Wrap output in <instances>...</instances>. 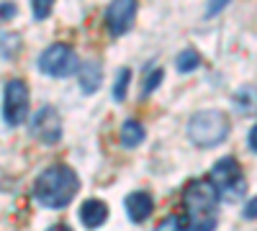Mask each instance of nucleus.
Returning a JSON list of instances; mask_svg holds the SVG:
<instances>
[{"label": "nucleus", "mask_w": 257, "mask_h": 231, "mask_svg": "<svg viewBox=\"0 0 257 231\" xmlns=\"http://www.w3.org/2000/svg\"><path fill=\"white\" fill-rule=\"evenodd\" d=\"M77 187H80V177L72 167L67 164H52L41 172L34 182V198L44 205V208H64L70 205L72 198L77 195Z\"/></svg>", "instance_id": "nucleus-1"}, {"label": "nucleus", "mask_w": 257, "mask_h": 231, "mask_svg": "<svg viewBox=\"0 0 257 231\" xmlns=\"http://www.w3.org/2000/svg\"><path fill=\"white\" fill-rule=\"evenodd\" d=\"M183 203H185V221L190 231L216 226L219 195L213 190L211 180H190L183 193Z\"/></svg>", "instance_id": "nucleus-2"}, {"label": "nucleus", "mask_w": 257, "mask_h": 231, "mask_svg": "<svg viewBox=\"0 0 257 231\" xmlns=\"http://www.w3.org/2000/svg\"><path fill=\"white\" fill-rule=\"evenodd\" d=\"M226 136H229V118L216 108L198 111L188 121V139L201 149L219 146L221 141H226Z\"/></svg>", "instance_id": "nucleus-3"}, {"label": "nucleus", "mask_w": 257, "mask_h": 231, "mask_svg": "<svg viewBox=\"0 0 257 231\" xmlns=\"http://www.w3.org/2000/svg\"><path fill=\"white\" fill-rule=\"evenodd\" d=\"M208 180L213 185V190H216L219 200L234 203L247 193V177H244L239 162L234 157H221L216 164H213Z\"/></svg>", "instance_id": "nucleus-4"}, {"label": "nucleus", "mask_w": 257, "mask_h": 231, "mask_svg": "<svg viewBox=\"0 0 257 231\" xmlns=\"http://www.w3.org/2000/svg\"><path fill=\"white\" fill-rule=\"evenodd\" d=\"M39 70L49 77H70L80 70V59L72 47L67 44H52L41 52L39 57Z\"/></svg>", "instance_id": "nucleus-5"}, {"label": "nucleus", "mask_w": 257, "mask_h": 231, "mask_svg": "<svg viewBox=\"0 0 257 231\" xmlns=\"http://www.w3.org/2000/svg\"><path fill=\"white\" fill-rule=\"evenodd\" d=\"M29 116V88L24 80H11L3 93V118L8 126H21Z\"/></svg>", "instance_id": "nucleus-6"}, {"label": "nucleus", "mask_w": 257, "mask_h": 231, "mask_svg": "<svg viewBox=\"0 0 257 231\" xmlns=\"http://www.w3.org/2000/svg\"><path fill=\"white\" fill-rule=\"evenodd\" d=\"M31 136L44 141V144H57L62 139V118L54 106H41L31 121Z\"/></svg>", "instance_id": "nucleus-7"}, {"label": "nucleus", "mask_w": 257, "mask_h": 231, "mask_svg": "<svg viewBox=\"0 0 257 231\" xmlns=\"http://www.w3.org/2000/svg\"><path fill=\"white\" fill-rule=\"evenodd\" d=\"M137 18V0H113L105 8V26H108L111 36H123L134 26Z\"/></svg>", "instance_id": "nucleus-8"}, {"label": "nucleus", "mask_w": 257, "mask_h": 231, "mask_svg": "<svg viewBox=\"0 0 257 231\" xmlns=\"http://www.w3.org/2000/svg\"><path fill=\"white\" fill-rule=\"evenodd\" d=\"M123 205H126L128 218H132L134 223H144L149 216H152V211H155V200H152V195L144 193V190L128 193L126 200H123Z\"/></svg>", "instance_id": "nucleus-9"}, {"label": "nucleus", "mask_w": 257, "mask_h": 231, "mask_svg": "<svg viewBox=\"0 0 257 231\" xmlns=\"http://www.w3.org/2000/svg\"><path fill=\"white\" fill-rule=\"evenodd\" d=\"M105 218H108V205L103 200L90 198L80 205V221H82L85 228H98V226L105 223Z\"/></svg>", "instance_id": "nucleus-10"}, {"label": "nucleus", "mask_w": 257, "mask_h": 231, "mask_svg": "<svg viewBox=\"0 0 257 231\" xmlns=\"http://www.w3.org/2000/svg\"><path fill=\"white\" fill-rule=\"evenodd\" d=\"M103 82V70L95 59L85 62V65H80V90L85 95H93Z\"/></svg>", "instance_id": "nucleus-11"}, {"label": "nucleus", "mask_w": 257, "mask_h": 231, "mask_svg": "<svg viewBox=\"0 0 257 231\" xmlns=\"http://www.w3.org/2000/svg\"><path fill=\"white\" fill-rule=\"evenodd\" d=\"M234 111L239 116H257V85H244L231 98Z\"/></svg>", "instance_id": "nucleus-12"}, {"label": "nucleus", "mask_w": 257, "mask_h": 231, "mask_svg": "<svg viewBox=\"0 0 257 231\" xmlns=\"http://www.w3.org/2000/svg\"><path fill=\"white\" fill-rule=\"evenodd\" d=\"M142 141H144V126L139 121H126L121 126V144L128 146V149H134Z\"/></svg>", "instance_id": "nucleus-13"}, {"label": "nucleus", "mask_w": 257, "mask_h": 231, "mask_svg": "<svg viewBox=\"0 0 257 231\" xmlns=\"http://www.w3.org/2000/svg\"><path fill=\"white\" fill-rule=\"evenodd\" d=\"M175 65H178V72H193L198 65H201V54L193 49V47H188L185 52H180L178 54V59H175Z\"/></svg>", "instance_id": "nucleus-14"}, {"label": "nucleus", "mask_w": 257, "mask_h": 231, "mask_svg": "<svg viewBox=\"0 0 257 231\" xmlns=\"http://www.w3.org/2000/svg\"><path fill=\"white\" fill-rule=\"evenodd\" d=\"M0 39L6 41V44H0V54L3 57H13L21 49V39L16 34H0Z\"/></svg>", "instance_id": "nucleus-15"}, {"label": "nucleus", "mask_w": 257, "mask_h": 231, "mask_svg": "<svg viewBox=\"0 0 257 231\" xmlns=\"http://www.w3.org/2000/svg\"><path fill=\"white\" fill-rule=\"evenodd\" d=\"M128 80H132V72H128V70H118L116 85H113V98H116V100H123V98H126V85H128Z\"/></svg>", "instance_id": "nucleus-16"}, {"label": "nucleus", "mask_w": 257, "mask_h": 231, "mask_svg": "<svg viewBox=\"0 0 257 231\" xmlns=\"http://www.w3.org/2000/svg\"><path fill=\"white\" fill-rule=\"evenodd\" d=\"M52 8H54V0H31V11H34V18L36 21L49 18Z\"/></svg>", "instance_id": "nucleus-17"}, {"label": "nucleus", "mask_w": 257, "mask_h": 231, "mask_svg": "<svg viewBox=\"0 0 257 231\" xmlns=\"http://www.w3.org/2000/svg\"><path fill=\"white\" fill-rule=\"evenodd\" d=\"M162 77H165V72H162V70H152V75H149V77L144 80V88H142V98L152 95V93H155V90L160 88Z\"/></svg>", "instance_id": "nucleus-18"}, {"label": "nucleus", "mask_w": 257, "mask_h": 231, "mask_svg": "<svg viewBox=\"0 0 257 231\" xmlns=\"http://www.w3.org/2000/svg\"><path fill=\"white\" fill-rule=\"evenodd\" d=\"M231 3V0H208V8H206V16L213 18V16H219L226 6Z\"/></svg>", "instance_id": "nucleus-19"}, {"label": "nucleus", "mask_w": 257, "mask_h": 231, "mask_svg": "<svg viewBox=\"0 0 257 231\" xmlns=\"http://www.w3.org/2000/svg\"><path fill=\"white\" fill-rule=\"evenodd\" d=\"M160 228H188V221L180 218V216H170L160 223Z\"/></svg>", "instance_id": "nucleus-20"}, {"label": "nucleus", "mask_w": 257, "mask_h": 231, "mask_svg": "<svg viewBox=\"0 0 257 231\" xmlns=\"http://www.w3.org/2000/svg\"><path fill=\"white\" fill-rule=\"evenodd\" d=\"M244 218H249V221H254L257 218V198H252L249 203H247V208H244V213H242Z\"/></svg>", "instance_id": "nucleus-21"}, {"label": "nucleus", "mask_w": 257, "mask_h": 231, "mask_svg": "<svg viewBox=\"0 0 257 231\" xmlns=\"http://www.w3.org/2000/svg\"><path fill=\"white\" fill-rule=\"evenodd\" d=\"M16 13V6L13 3H3V6H0V18H11Z\"/></svg>", "instance_id": "nucleus-22"}, {"label": "nucleus", "mask_w": 257, "mask_h": 231, "mask_svg": "<svg viewBox=\"0 0 257 231\" xmlns=\"http://www.w3.org/2000/svg\"><path fill=\"white\" fill-rule=\"evenodd\" d=\"M247 141H249V149H252V152H257V123L252 126V131H249Z\"/></svg>", "instance_id": "nucleus-23"}]
</instances>
